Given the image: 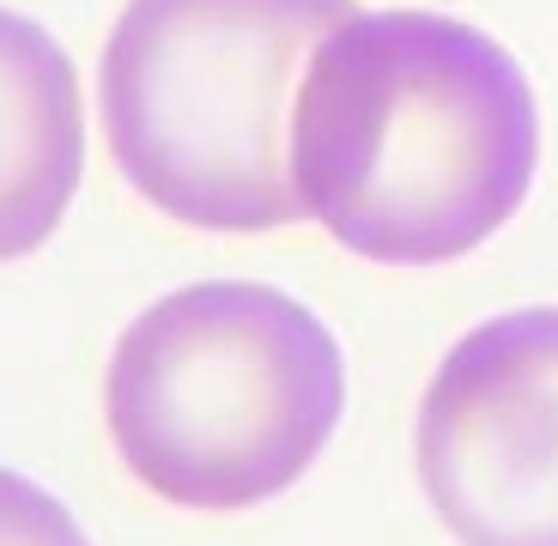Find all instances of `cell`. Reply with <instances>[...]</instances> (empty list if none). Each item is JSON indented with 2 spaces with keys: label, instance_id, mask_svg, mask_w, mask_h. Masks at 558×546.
I'll use <instances>...</instances> for the list:
<instances>
[{
  "label": "cell",
  "instance_id": "6da1fadb",
  "mask_svg": "<svg viewBox=\"0 0 558 546\" xmlns=\"http://www.w3.org/2000/svg\"><path fill=\"white\" fill-rule=\"evenodd\" d=\"M541 165L529 73L444 13H352L292 116L304 213L364 262L432 267L517 219Z\"/></svg>",
  "mask_w": 558,
  "mask_h": 546
},
{
  "label": "cell",
  "instance_id": "7a4b0ae2",
  "mask_svg": "<svg viewBox=\"0 0 558 546\" xmlns=\"http://www.w3.org/2000/svg\"><path fill=\"white\" fill-rule=\"evenodd\" d=\"M347 364L316 310L255 280H207L128 323L104 377L122 468L182 510H250L316 468Z\"/></svg>",
  "mask_w": 558,
  "mask_h": 546
},
{
  "label": "cell",
  "instance_id": "3957f363",
  "mask_svg": "<svg viewBox=\"0 0 558 546\" xmlns=\"http://www.w3.org/2000/svg\"><path fill=\"white\" fill-rule=\"evenodd\" d=\"M352 0H128L104 43L98 104L116 170L195 231L310 219L292 116Z\"/></svg>",
  "mask_w": 558,
  "mask_h": 546
},
{
  "label": "cell",
  "instance_id": "277c9868",
  "mask_svg": "<svg viewBox=\"0 0 558 546\" xmlns=\"http://www.w3.org/2000/svg\"><path fill=\"white\" fill-rule=\"evenodd\" d=\"M418 486L456 546H558V304L449 347L418 401Z\"/></svg>",
  "mask_w": 558,
  "mask_h": 546
},
{
  "label": "cell",
  "instance_id": "5b68a950",
  "mask_svg": "<svg viewBox=\"0 0 558 546\" xmlns=\"http://www.w3.org/2000/svg\"><path fill=\"white\" fill-rule=\"evenodd\" d=\"M85 116L73 61L43 25L0 7V262H19L80 195Z\"/></svg>",
  "mask_w": 558,
  "mask_h": 546
},
{
  "label": "cell",
  "instance_id": "8992f818",
  "mask_svg": "<svg viewBox=\"0 0 558 546\" xmlns=\"http://www.w3.org/2000/svg\"><path fill=\"white\" fill-rule=\"evenodd\" d=\"M0 546H92L61 498L0 468Z\"/></svg>",
  "mask_w": 558,
  "mask_h": 546
}]
</instances>
